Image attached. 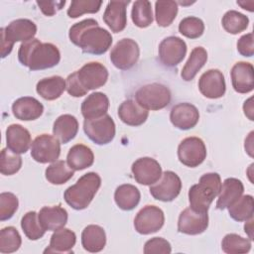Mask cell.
Segmentation results:
<instances>
[{"label":"cell","mask_w":254,"mask_h":254,"mask_svg":"<svg viewBox=\"0 0 254 254\" xmlns=\"http://www.w3.org/2000/svg\"><path fill=\"white\" fill-rule=\"evenodd\" d=\"M18 59L21 64L29 69L42 70L56 66L61 61V53L54 44L33 39L21 44Z\"/></svg>","instance_id":"7a4b0ae2"},{"label":"cell","mask_w":254,"mask_h":254,"mask_svg":"<svg viewBox=\"0 0 254 254\" xmlns=\"http://www.w3.org/2000/svg\"><path fill=\"white\" fill-rule=\"evenodd\" d=\"M141 198L139 190L130 184H124L119 186L114 192V200L119 208L122 210L134 209Z\"/></svg>","instance_id":"1f68e13d"},{"label":"cell","mask_w":254,"mask_h":254,"mask_svg":"<svg viewBox=\"0 0 254 254\" xmlns=\"http://www.w3.org/2000/svg\"><path fill=\"white\" fill-rule=\"evenodd\" d=\"M171 99L170 89L158 82L141 86L135 93V100L147 110H161L170 104Z\"/></svg>","instance_id":"5b68a950"},{"label":"cell","mask_w":254,"mask_h":254,"mask_svg":"<svg viewBox=\"0 0 254 254\" xmlns=\"http://www.w3.org/2000/svg\"><path fill=\"white\" fill-rule=\"evenodd\" d=\"M221 248L227 254L247 253L251 249V240L235 233H229L223 237Z\"/></svg>","instance_id":"f35d334b"},{"label":"cell","mask_w":254,"mask_h":254,"mask_svg":"<svg viewBox=\"0 0 254 254\" xmlns=\"http://www.w3.org/2000/svg\"><path fill=\"white\" fill-rule=\"evenodd\" d=\"M165 222L163 210L156 205H145L135 216V230L143 235H148L159 231Z\"/></svg>","instance_id":"8fae6325"},{"label":"cell","mask_w":254,"mask_h":254,"mask_svg":"<svg viewBox=\"0 0 254 254\" xmlns=\"http://www.w3.org/2000/svg\"><path fill=\"white\" fill-rule=\"evenodd\" d=\"M102 1L96 0H73L67 9L69 18H77L86 13H97L100 10Z\"/></svg>","instance_id":"ee69618b"},{"label":"cell","mask_w":254,"mask_h":254,"mask_svg":"<svg viewBox=\"0 0 254 254\" xmlns=\"http://www.w3.org/2000/svg\"><path fill=\"white\" fill-rule=\"evenodd\" d=\"M221 24L223 29L227 33L236 35L247 29L249 24V19L246 15L238 11L229 10L223 15Z\"/></svg>","instance_id":"74e56055"},{"label":"cell","mask_w":254,"mask_h":254,"mask_svg":"<svg viewBox=\"0 0 254 254\" xmlns=\"http://www.w3.org/2000/svg\"><path fill=\"white\" fill-rule=\"evenodd\" d=\"M198 89L206 98L216 99L222 97L226 90L224 75L219 69L206 70L199 77Z\"/></svg>","instance_id":"2e32d148"},{"label":"cell","mask_w":254,"mask_h":254,"mask_svg":"<svg viewBox=\"0 0 254 254\" xmlns=\"http://www.w3.org/2000/svg\"><path fill=\"white\" fill-rule=\"evenodd\" d=\"M37 5L46 16H54L65 5V1H37Z\"/></svg>","instance_id":"681fc988"},{"label":"cell","mask_w":254,"mask_h":254,"mask_svg":"<svg viewBox=\"0 0 254 254\" xmlns=\"http://www.w3.org/2000/svg\"><path fill=\"white\" fill-rule=\"evenodd\" d=\"M78 131V121L70 114H63L54 122L53 134L63 144L71 141Z\"/></svg>","instance_id":"83f0119b"},{"label":"cell","mask_w":254,"mask_h":254,"mask_svg":"<svg viewBox=\"0 0 254 254\" xmlns=\"http://www.w3.org/2000/svg\"><path fill=\"white\" fill-rule=\"evenodd\" d=\"M21 227L30 240H38L42 238L46 232L39 221L36 211H29L24 214L21 219Z\"/></svg>","instance_id":"60d3db41"},{"label":"cell","mask_w":254,"mask_h":254,"mask_svg":"<svg viewBox=\"0 0 254 254\" xmlns=\"http://www.w3.org/2000/svg\"><path fill=\"white\" fill-rule=\"evenodd\" d=\"M237 4L240 5V6H241L243 9H245V10H248V11H250V12L253 11V8H251V7L248 6V5H254V2H253V1H247V2H245V1H237Z\"/></svg>","instance_id":"f5cc1de1"},{"label":"cell","mask_w":254,"mask_h":254,"mask_svg":"<svg viewBox=\"0 0 254 254\" xmlns=\"http://www.w3.org/2000/svg\"><path fill=\"white\" fill-rule=\"evenodd\" d=\"M7 148L16 154L26 153L32 145L30 132L20 124H11L6 129Z\"/></svg>","instance_id":"603a6c76"},{"label":"cell","mask_w":254,"mask_h":254,"mask_svg":"<svg viewBox=\"0 0 254 254\" xmlns=\"http://www.w3.org/2000/svg\"><path fill=\"white\" fill-rule=\"evenodd\" d=\"M101 186V178L94 172L81 176L74 185L68 187L64 193L65 202L75 210L86 208Z\"/></svg>","instance_id":"3957f363"},{"label":"cell","mask_w":254,"mask_h":254,"mask_svg":"<svg viewBox=\"0 0 254 254\" xmlns=\"http://www.w3.org/2000/svg\"><path fill=\"white\" fill-rule=\"evenodd\" d=\"M229 215L236 221H247L253 218L254 202L253 196L250 194L241 195L234 203L228 207Z\"/></svg>","instance_id":"e575fe53"},{"label":"cell","mask_w":254,"mask_h":254,"mask_svg":"<svg viewBox=\"0 0 254 254\" xmlns=\"http://www.w3.org/2000/svg\"><path fill=\"white\" fill-rule=\"evenodd\" d=\"M140 57L138 44L129 38H124L116 43L110 52V61L113 65L121 70L133 67Z\"/></svg>","instance_id":"52a82bcc"},{"label":"cell","mask_w":254,"mask_h":254,"mask_svg":"<svg viewBox=\"0 0 254 254\" xmlns=\"http://www.w3.org/2000/svg\"><path fill=\"white\" fill-rule=\"evenodd\" d=\"M109 108V99L103 92L89 94L81 103V114L85 119L99 118L105 115Z\"/></svg>","instance_id":"d4e9b609"},{"label":"cell","mask_w":254,"mask_h":254,"mask_svg":"<svg viewBox=\"0 0 254 254\" xmlns=\"http://www.w3.org/2000/svg\"><path fill=\"white\" fill-rule=\"evenodd\" d=\"M133 23L139 28H147L153 23L152 5L150 1L138 0L133 3L131 10Z\"/></svg>","instance_id":"8d00e7d4"},{"label":"cell","mask_w":254,"mask_h":254,"mask_svg":"<svg viewBox=\"0 0 254 254\" xmlns=\"http://www.w3.org/2000/svg\"><path fill=\"white\" fill-rule=\"evenodd\" d=\"M13 115L22 121L38 119L44 112L43 104L31 96H24L16 99L12 104Z\"/></svg>","instance_id":"44dd1931"},{"label":"cell","mask_w":254,"mask_h":254,"mask_svg":"<svg viewBox=\"0 0 254 254\" xmlns=\"http://www.w3.org/2000/svg\"><path fill=\"white\" fill-rule=\"evenodd\" d=\"M181 190L182 181L180 177L172 171H165L162 173L161 178L150 186L149 190L155 199L169 202L173 201L180 194Z\"/></svg>","instance_id":"9c48e42d"},{"label":"cell","mask_w":254,"mask_h":254,"mask_svg":"<svg viewBox=\"0 0 254 254\" xmlns=\"http://www.w3.org/2000/svg\"><path fill=\"white\" fill-rule=\"evenodd\" d=\"M67 211L61 205L44 206L38 213L42 227L47 231H56L63 228L67 222Z\"/></svg>","instance_id":"7402d4cb"},{"label":"cell","mask_w":254,"mask_h":254,"mask_svg":"<svg viewBox=\"0 0 254 254\" xmlns=\"http://www.w3.org/2000/svg\"><path fill=\"white\" fill-rule=\"evenodd\" d=\"M75 242V233L68 228L63 227L53 233L50 245L45 249L44 253H72Z\"/></svg>","instance_id":"4316f807"},{"label":"cell","mask_w":254,"mask_h":254,"mask_svg":"<svg viewBox=\"0 0 254 254\" xmlns=\"http://www.w3.org/2000/svg\"><path fill=\"white\" fill-rule=\"evenodd\" d=\"M172 252L171 244L162 237H154L149 239L144 245L145 254H169Z\"/></svg>","instance_id":"bcb514c9"},{"label":"cell","mask_w":254,"mask_h":254,"mask_svg":"<svg viewBox=\"0 0 254 254\" xmlns=\"http://www.w3.org/2000/svg\"><path fill=\"white\" fill-rule=\"evenodd\" d=\"M170 120L178 129L189 130L197 124L199 120V112L193 104L181 102L174 105L171 109Z\"/></svg>","instance_id":"ac0fdd59"},{"label":"cell","mask_w":254,"mask_h":254,"mask_svg":"<svg viewBox=\"0 0 254 254\" xmlns=\"http://www.w3.org/2000/svg\"><path fill=\"white\" fill-rule=\"evenodd\" d=\"M130 1H109L104 14L103 21L114 33L122 32L127 25L126 8Z\"/></svg>","instance_id":"ffe728a7"},{"label":"cell","mask_w":254,"mask_h":254,"mask_svg":"<svg viewBox=\"0 0 254 254\" xmlns=\"http://www.w3.org/2000/svg\"><path fill=\"white\" fill-rule=\"evenodd\" d=\"M85 135L97 145H106L115 137V123L111 116L105 114L99 118L85 119L83 122Z\"/></svg>","instance_id":"8992f818"},{"label":"cell","mask_w":254,"mask_h":254,"mask_svg":"<svg viewBox=\"0 0 254 254\" xmlns=\"http://www.w3.org/2000/svg\"><path fill=\"white\" fill-rule=\"evenodd\" d=\"M179 32L189 39H197L204 32V23L194 16L186 17L179 24Z\"/></svg>","instance_id":"7bdbcfd3"},{"label":"cell","mask_w":254,"mask_h":254,"mask_svg":"<svg viewBox=\"0 0 254 254\" xmlns=\"http://www.w3.org/2000/svg\"><path fill=\"white\" fill-rule=\"evenodd\" d=\"M221 179L217 173H206L199 179L198 184L189 190L190 207L195 211L207 212L213 199L221 190Z\"/></svg>","instance_id":"277c9868"},{"label":"cell","mask_w":254,"mask_h":254,"mask_svg":"<svg viewBox=\"0 0 254 254\" xmlns=\"http://www.w3.org/2000/svg\"><path fill=\"white\" fill-rule=\"evenodd\" d=\"M120 120L129 126H140L146 122L149 111L143 108L136 100L127 99L118 107Z\"/></svg>","instance_id":"cb8c5ba5"},{"label":"cell","mask_w":254,"mask_h":254,"mask_svg":"<svg viewBox=\"0 0 254 254\" xmlns=\"http://www.w3.org/2000/svg\"><path fill=\"white\" fill-rule=\"evenodd\" d=\"M19 206L18 197L12 192H1L0 194V220L10 219Z\"/></svg>","instance_id":"f6af8a7d"},{"label":"cell","mask_w":254,"mask_h":254,"mask_svg":"<svg viewBox=\"0 0 254 254\" xmlns=\"http://www.w3.org/2000/svg\"><path fill=\"white\" fill-rule=\"evenodd\" d=\"M178 158L180 162L190 168L199 166L206 158V147L198 137H188L178 147Z\"/></svg>","instance_id":"30bf717a"},{"label":"cell","mask_w":254,"mask_h":254,"mask_svg":"<svg viewBox=\"0 0 254 254\" xmlns=\"http://www.w3.org/2000/svg\"><path fill=\"white\" fill-rule=\"evenodd\" d=\"M254 68L246 62L236 63L230 71L232 87L238 93H249L254 88Z\"/></svg>","instance_id":"d6986e66"},{"label":"cell","mask_w":254,"mask_h":254,"mask_svg":"<svg viewBox=\"0 0 254 254\" xmlns=\"http://www.w3.org/2000/svg\"><path fill=\"white\" fill-rule=\"evenodd\" d=\"M187 54L186 42L176 36L165 38L159 45V60L168 67L178 65Z\"/></svg>","instance_id":"7c38bea8"},{"label":"cell","mask_w":254,"mask_h":254,"mask_svg":"<svg viewBox=\"0 0 254 254\" xmlns=\"http://www.w3.org/2000/svg\"><path fill=\"white\" fill-rule=\"evenodd\" d=\"M243 110H244V114L251 120L253 121V104H252V97H250L248 100H246L244 102L243 105Z\"/></svg>","instance_id":"f907efd6"},{"label":"cell","mask_w":254,"mask_h":254,"mask_svg":"<svg viewBox=\"0 0 254 254\" xmlns=\"http://www.w3.org/2000/svg\"><path fill=\"white\" fill-rule=\"evenodd\" d=\"M244 229L245 232L248 234L250 240L253 239V234H252V229H253V218H250L249 220L246 221L245 225H244Z\"/></svg>","instance_id":"816d5d0a"},{"label":"cell","mask_w":254,"mask_h":254,"mask_svg":"<svg viewBox=\"0 0 254 254\" xmlns=\"http://www.w3.org/2000/svg\"><path fill=\"white\" fill-rule=\"evenodd\" d=\"M68 38L85 54L103 55L112 44L111 34L92 18L84 19L69 28Z\"/></svg>","instance_id":"6da1fadb"},{"label":"cell","mask_w":254,"mask_h":254,"mask_svg":"<svg viewBox=\"0 0 254 254\" xmlns=\"http://www.w3.org/2000/svg\"><path fill=\"white\" fill-rule=\"evenodd\" d=\"M74 174L72 170L65 161L58 160L52 163L45 172L46 179L49 183L53 185H64L69 181Z\"/></svg>","instance_id":"836d02e7"},{"label":"cell","mask_w":254,"mask_h":254,"mask_svg":"<svg viewBox=\"0 0 254 254\" xmlns=\"http://www.w3.org/2000/svg\"><path fill=\"white\" fill-rule=\"evenodd\" d=\"M61 155V143L52 135L37 136L31 145V157L38 163L47 164L58 161Z\"/></svg>","instance_id":"ba28073f"},{"label":"cell","mask_w":254,"mask_h":254,"mask_svg":"<svg viewBox=\"0 0 254 254\" xmlns=\"http://www.w3.org/2000/svg\"><path fill=\"white\" fill-rule=\"evenodd\" d=\"M78 81L85 90H94L103 86L108 79L107 68L98 62H90L76 70Z\"/></svg>","instance_id":"4fadbf2b"},{"label":"cell","mask_w":254,"mask_h":254,"mask_svg":"<svg viewBox=\"0 0 254 254\" xmlns=\"http://www.w3.org/2000/svg\"><path fill=\"white\" fill-rule=\"evenodd\" d=\"M81 244L84 250L88 252H100L106 244V234L104 229L95 224L87 225L81 233Z\"/></svg>","instance_id":"f1b7e54d"},{"label":"cell","mask_w":254,"mask_h":254,"mask_svg":"<svg viewBox=\"0 0 254 254\" xmlns=\"http://www.w3.org/2000/svg\"><path fill=\"white\" fill-rule=\"evenodd\" d=\"M243 191L244 186L240 180L236 178H227L221 185V190L216 201V208H228L243 194Z\"/></svg>","instance_id":"484cf974"},{"label":"cell","mask_w":254,"mask_h":254,"mask_svg":"<svg viewBox=\"0 0 254 254\" xmlns=\"http://www.w3.org/2000/svg\"><path fill=\"white\" fill-rule=\"evenodd\" d=\"M253 34L248 33L243 35L237 41V51L238 53L243 56L250 58L254 54V45H253Z\"/></svg>","instance_id":"c3c4849f"},{"label":"cell","mask_w":254,"mask_h":254,"mask_svg":"<svg viewBox=\"0 0 254 254\" xmlns=\"http://www.w3.org/2000/svg\"><path fill=\"white\" fill-rule=\"evenodd\" d=\"M22 244V238L19 231L14 226H7L0 231V252H16Z\"/></svg>","instance_id":"ab89813d"},{"label":"cell","mask_w":254,"mask_h":254,"mask_svg":"<svg viewBox=\"0 0 254 254\" xmlns=\"http://www.w3.org/2000/svg\"><path fill=\"white\" fill-rule=\"evenodd\" d=\"M208 226L207 212L195 211L190 207L185 208L178 220V230L188 235H197L206 230Z\"/></svg>","instance_id":"9a60e30c"},{"label":"cell","mask_w":254,"mask_h":254,"mask_svg":"<svg viewBox=\"0 0 254 254\" xmlns=\"http://www.w3.org/2000/svg\"><path fill=\"white\" fill-rule=\"evenodd\" d=\"M65 89L67 93L73 97H81L87 93V90H85L78 81L76 71H73L66 77Z\"/></svg>","instance_id":"7dc6e473"},{"label":"cell","mask_w":254,"mask_h":254,"mask_svg":"<svg viewBox=\"0 0 254 254\" xmlns=\"http://www.w3.org/2000/svg\"><path fill=\"white\" fill-rule=\"evenodd\" d=\"M178 14V2L156 1L155 3V18L160 27H168L176 19Z\"/></svg>","instance_id":"d590c367"},{"label":"cell","mask_w":254,"mask_h":254,"mask_svg":"<svg viewBox=\"0 0 254 254\" xmlns=\"http://www.w3.org/2000/svg\"><path fill=\"white\" fill-rule=\"evenodd\" d=\"M135 181L144 186L155 184L162 176V168L158 161L150 157L137 159L131 167Z\"/></svg>","instance_id":"5bb4252c"},{"label":"cell","mask_w":254,"mask_h":254,"mask_svg":"<svg viewBox=\"0 0 254 254\" xmlns=\"http://www.w3.org/2000/svg\"><path fill=\"white\" fill-rule=\"evenodd\" d=\"M0 31L1 36L12 44L16 42L25 43L34 39L37 33V26L29 19H17L12 21L5 28H1Z\"/></svg>","instance_id":"e0dca14e"},{"label":"cell","mask_w":254,"mask_h":254,"mask_svg":"<svg viewBox=\"0 0 254 254\" xmlns=\"http://www.w3.org/2000/svg\"><path fill=\"white\" fill-rule=\"evenodd\" d=\"M22 167V158L19 154H16L4 148L1 151L0 156V172L4 176H12L19 172Z\"/></svg>","instance_id":"b9f144b4"},{"label":"cell","mask_w":254,"mask_h":254,"mask_svg":"<svg viewBox=\"0 0 254 254\" xmlns=\"http://www.w3.org/2000/svg\"><path fill=\"white\" fill-rule=\"evenodd\" d=\"M94 162V155L91 149L83 144L72 146L66 156V163L74 171H81L90 166Z\"/></svg>","instance_id":"f546056e"},{"label":"cell","mask_w":254,"mask_h":254,"mask_svg":"<svg viewBox=\"0 0 254 254\" xmlns=\"http://www.w3.org/2000/svg\"><path fill=\"white\" fill-rule=\"evenodd\" d=\"M207 61V52L202 47L194 48L189 57L186 64L184 65L181 76L184 80L190 81L194 78L197 72L201 69V67L205 64Z\"/></svg>","instance_id":"d6a6232c"},{"label":"cell","mask_w":254,"mask_h":254,"mask_svg":"<svg viewBox=\"0 0 254 254\" xmlns=\"http://www.w3.org/2000/svg\"><path fill=\"white\" fill-rule=\"evenodd\" d=\"M65 89V80L60 75L46 77L38 81L36 85L37 93L46 100L59 98Z\"/></svg>","instance_id":"4dcf8cb0"}]
</instances>
